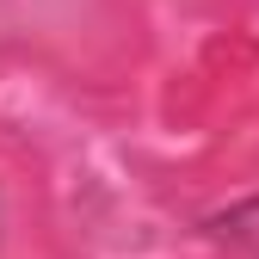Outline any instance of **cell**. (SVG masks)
<instances>
[{"label":"cell","instance_id":"obj_1","mask_svg":"<svg viewBox=\"0 0 259 259\" xmlns=\"http://www.w3.org/2000/svg\"><path fill=\"white\" fill-rule=\"evenodd\" d=\"M204 235L222 241V247H235L241 259H259V191H247V198L210 210L204 216Z\"/></svg>","mask_w":259,"mask_h":259}]
</instances>
